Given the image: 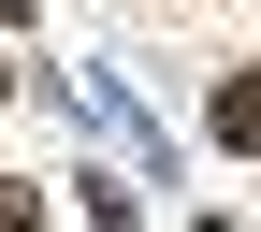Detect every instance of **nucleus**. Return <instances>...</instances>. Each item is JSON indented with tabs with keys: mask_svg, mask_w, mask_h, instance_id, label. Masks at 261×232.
I'll return each instance as SVG.
<instances>
[{
	"mask_svg": "<svg viewBox=\"0 0 261 232\" xmlns=\"http://www.w3.org/2000/svg\"><path fill=\"white\" fill-rule=\"evenodd\" d=\"M203 131H218V145H247V160H261V73H218V102H203Z\"/></svg>",
	"mask_w": 261,
	"mask_h": 232,
	"instance_id": "obj_1",
	"label": "nucleus"
},
{
	"mask_svg": "<svg viewBox=\"0 0 261 232\" xmlns=\"http://www.w3.org/2000/svg\"><path fill=\"white\" fill-rule=\"evenodd\" d=\"M0 232H44V218H29V189H0Z\"/></svg>",
	"mask_w": 261,
	"mask_h": 232,
	"instance_id": "obj_2",
	"label": "nucleus"
},
{
	"mask_svg": "<svg viewBox=\"0 0 261 232\" xmlns=\"http://www.w3.org/2000/svg\"><path fill=\"white\" fill-rule=\"evenodd\" d=\"M0 87H15V58H0Z\"/></svg>",
	"mask_w": 261,
	"mask_h": 232,
	"instance_id": "obj_3",
	"label": "nucleus"
}]
</instances>
